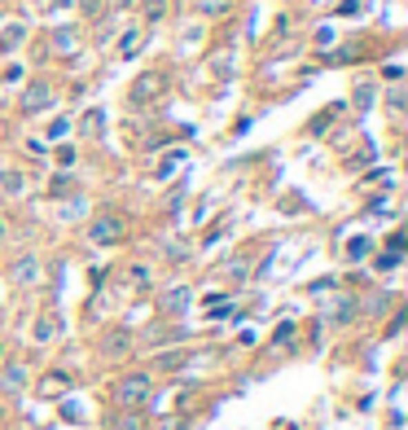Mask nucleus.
<instances>
[{
	"mask_svg": "<svg viewBox=\"0 0 408 430\" xmlns=\"http://www.w3.org/2000/svg\"><path fill=\"white\" fill-rule=\"evenodd\" d=\"M53 49L70 57V53H75V49H79V35H75V31H70V27H57V31H53Z\"/></svg>",
	"mask_w": 408,
	"mask_h": 430,
	"instance_id": "9d476101",
	"label": "nucleus"
},
{
	"mask_svg": "<svg viewBox=\"0 0 408 430\" xmlns=\"http://www.w3.org/2000/svg\"><path fill=\"white\" fill-rule=\"evenodd\" d=\"M114 5H136V0H114Z\"/></svg>",
	"mask_w": 408,
	"mask_h": 430,
	"instance_id": "a878e982",
	"label": "nucleus"
},
{
	"mask_svg": "<svg viewBox=\"0 0 408 430\" xmlns=\"http://www.w3.org/2000/svg\"><path fill=\"white\" fill-rule=\"evenodd\" d=\"M101 127H105V114L101 110H88V114H83V132H88V136H97Z\"/></svg>",
	"mask_w": 408,
	"mask_h": 430,
	"instance_id": "4468645a",
	"label": "nucleus"
},
{
	"mask_svg": "<svg viewBox=\"0 0 408 430\" xmlns=\"http://www.w3.org/2000/svg\"><path fill=\"white\" fill-rule=\"evenodd\" d=\"M57 163H62V167H70V163H75V150H70V145H62V150H57Z\"/></svg>",
	"mask_w": 408,
	"mask_h": 430,
	"instance_id": "5701e85b",
	"label": "nucleus"
},
{
	"mask_svg": "<svg viewBox=\"0 0 408 430\" xmlns=\"http://www.w3.org/2000/svg\"><path fill=\"white\" fill-rule=\"evenodd\" d=\"M123 220L119 215H97V220L88 224V242L92 246H114V242H123Z\"/></svg>",
	"mask_w": 408,
	"mask_h": 430,
	"instance_id": "f257e3e1",
	"label": "nucleus"
},
{
	"mask_svg": "<svg viewBox=\"0 0 408 430\" xmlns=\"http://www.w3.org/2000/svg\"><path fill=\"white\" fill-rule=\"evenodd\" d=\"M351 298H338V303H334V316H338V320H351Z\"/></svg>",
	"mask_w": 408,
	"mask_h": 430,
	"instance_id": "a211bd4d",
	"label": "nucleus"
},
{
	"mask_svg": "<svg viewBox=\"0 0 408 430\" xmlns=\"http://www.w3.org/2000/svg\"><path fill=\"white\" fill-rule=\"evenodd\" d=\"M159 92H163V75H159V70H145V75H141V79L127 88V101H132V105H150Z\"/></svg>",
	"mask_w": 408,
	"mask_h": 430,
	"instance_id": "f03ea898",
	"label": "nucleus"
},
{
	"mask_svg": "<svg viewBox=\"0 0 408 430\" xmlns=\"http://www.w3.org/2000/svg\"><path fill=\"white\" fill-rule=\"evenodd\" d=\"M159 365H163V369H180V365H185V356H180V351H172V356H163Z\"/></svg>",
	"mask_w": 408,
	"mask_h": 430,
	"instance_id": "4be33fe9",
	"label": "nucleus"
},
{
	"mask_svg": "<svg viewBox=\"0 0 408 430\" xmlns=\"http://www.w3.org/2000/svg\"><path fill=\"white\" fill-rule=\"evenodd\" d=\"M189 303H194V294H189V285H172V290H167V294L159 298V307H163L167 316H180V312H185Z\"/></svg>",
	"mask_w": 408,
	"mask_h": 430,
	"instance_id": "39448f33",
	"label": "nucleus"
},
{
	"mask_svg": "<svg viewBox=\"0 0 408 430\" xmlns=\"http://www.w3.org/2000/svg\"><path fill=\"white\" fill-rule=\"evenodd\" d=\"M5 233H9V224H5V220H0V242H5Z\"/></svg>",
	"mask_w": 408,
	"mask_h": 430,
	"instance_id": "393cba45",
	"label": "nucleus"
},
{
	"mask_svg": "<svg viewBox=\"0 0 408 430\" xmlns=\"http://www.w3.org/2000/svg\"><path fill=\"white\" fill-rule=\"evenodd\" d=\"M70 132V123H66V119H53V123H49V141H57V136H66Z\"/></svg>",
	"mask_w": 408,
	"mask_h": 430,
	"instance_id": "6ab92c4d",
	"label": "nucleus"
},
{
	"mask_svg": "<svg viewBox=\"0 0 408 430\" xmlns=\"http://www.w3.org/2000/svg\"><path fill=\"white\" fill-rule=\"evenodd\" d=\"M22 40H27V27H18V22H9V27L0 31V49H18Z\"/></svg>",
	"mask_w": 408,
	"mask_h": 430,
	"instance_id": "f8f14e48",
	"label": "nucleus"
},
{
	"mask_svg": "<svg viewBox=\"0 0 408 430\" xmlns=\"http://www.w3.org/2000/svg\"><path fill=\"white\" fill-rule=\"evenodd\" d=\"M14 281L18 285H35V281H40V259H35V255H22L18 264H14Z\"/></svg>",
	"mask_w": 408,
	"mask_h": 430,
	"instance_id": "0eeeda50",
	"label": "nucleus"
},
{
	"mask_svg": "<svg viewBox=\"0 0 408 430\" xmlns=\"http://www.w3.org/2000/svg\"><path fill=\"white\" fill-rule=\"evenodd\" d=\"M194 9L202 18H220V14H229V9H233V0H194Z\"/></svg>",
	"mask_w": 408,
	"mask_h": 430,
	"instance_id": "9b49d317",
	"label": "nucleus"
},
{
	"mask_svg": "<svg viewBox=\"0 0 408 430\" xmlns=\"http://www.w3.org/2000/svg\"><path fill=\"white\" fill-rule=\"evenodd\" d=\"M0 387H5L9 396H14V391H22V387H27V369H22V365H5V373H0Z\"/></svg>",
	"mask_w": 408,
	"mask_h": 430,
	"instance_id": "1a4fd4ad",
	"label": "nucleus"
},
{
	"mask_svg": "<svg viewBox=\"0 0 408 430\" xmlns=\"http://www.w3.org/2000/svg\"><path fill=\"white\" fill-rule=\"evenodd\" d=\"M119 400H123L127 409L145 404V400H150V378H145V373H132V378H123V382H119Z\"/></svg>",
	"mask_w": 408,
	"mask_h": 430,
	"instance_id": "7ed1b4c3",
	"label": "nucleus"
},
{
	"mask_svg": "<svg viewBox=\"0 0 408 430\" xmlns=\"http://www.w3.org/2000/svg\"><path fill=\"white\" fill-rule=\"evenodd\" d=\"M66 382H70L66 373H49V382H44V396H53V391H62Z\"/></svg>",
	"mask_w": 408,
	"mask_h": 430,
	"instance_id": "dca6fc26",
	"label": "nucleus"
},
{
	"mask_svg": "<svg viewBox=\"0 0 408 430\" xmlns=\"http://www.w3.org/2000/svg\"><path fill=\"white\" fill-rule=\"evenodd\" d=\"M114 430H141V417H136V413H132V417H123V422H119Z\"/></svg>",
	"mask_w": 408,
	"mask_h": 430,
	"instance_id": "b1692460",
	"label": "nucleus"
},
{
	"mask_svg": "<svg viewBox=\"0 0 408 430\" xmlns=\"http://www.w3.org/2000/svg\"><path fill=\"white\" fill-rule=\"evenodd\" d=\"M0 360H5V347H0Z\"/></svg>",
	"mask_w": 408,
	"mask_h": 430,
	"instance_id": "bb28decb",
	"label": "nucleus"
},
{
	"mask_svg": "<svg viewBox=\"0 0 408 430\" xmlns=\"http://www.w3.org/2000/svg\"><path fill=\"white\" fill-rule=\"evenodd\" d=\"M57 97H53V88L49 83H31L27 92H22V114H40V110H49Z\"/></svg>",
	"mask_w": 408,
	"mask_h": 430,
	"instance_id": "20e7f679",
	"label": "nucleus"
},
{
	"mask_svg": "<svg viewBox=\"0 0 408 430\" xmlns=\"http://www.w3.org/2000/svg\"><path fill=\"white\" fill-rule=\"evenodd\" d=\"M167 14V0H145V18L154 22V18H163Z\"/></svg>",
	"mask_w": 408,
	"mask_h": 430,
	"instance_id": "f3484780",
	"label": "nucleus"
},
{
	"mask_svg": "<svg viewBox=\"0 0 408 430\" xmlns=\"http://www.w3.org/2000/svg\"><path fill=\"white\" fill-rule=\"evenodd\" d=\"M365 250H369V237H356V242L347 246V255H351V259H360V255H365Z\"/></svg>",
	"mask_w": 408,
	"mask_h": 430,
	"instance_id": "412c9836",
	"label": "nucleus"
},
{
	"mask_svg": "<svg viewBox=\"0 0 408 430\" xmlns=\"http://www.w3.org/2000/svg\"><path fill=\"white\" fill-rule=\"evenodd\" d=\"M127 347H132L127 329H105V338H101V351H105V356H123Z\"/></svg>",
	"mask_w": 408,
	"mask_h": 430,
	"instance_id": "6e6552de",
	"label": "nucleus"
},
{
	"mask_svg": "<svg viewBox=\"0 0 408 430\" xmlns=\"http://www.w3.org/2000/svg\"><path fill=\"white\" fill-rule=\"evenodd\" d=\"M136 40H141V35H136V31H127L123 40H119V53H123V57H132V53H136Z\"/></svg>",
	"mask_w": 408,
	"mask_h": 430,
	"instance_id": "2eb2a0df",
	"label": "nucleus"
},
{
	"mask_svg": "<svg viewBox=\"0 0 408 430\" xmlns=\"http://www.w3.org/2000/svg\"><path fill=\"white\" fill-rule=\"evenodd\" d=\"M0 189H5L9 198H22L27 194V176H22L18 167H0Z\"/></svg>",
	"mask_w": 408,
	"mask_h": 430,
	"instance_id": "423d86ee",
	"label": "nucleus"
},
{
	"mask_svg": "<svg viewBox=\"0 0 408 430\" xmlns=\"http://www.w3.org/2000/svg\"><path fill=\"white\" fill-rule=\"evenodd\" d=\"M369 101H374V88H369V83H360V88H356V105H360V110H365Z\"/></svg>",
	"mask_w": 408,
	"mask_h": 430,
	"instance_id": "aec40b11",
	"label": "nucleus"
},
{
	"mask_svg": "<svg viewBox=\"0 0 408 430\" xmlns=\"http://www.w3.org/2000/svg\"><path fill=\"white\" fill-rule=\"evenodd\" d=\"M57 329H62V325H57L53 316H40V320H35V334H31V338H35V342H49Z\"/></svg>",
	"mask_w": 408,
	"mask_h": 430,
	"instance_id": "ddd939ff",
	"label": "nucleus"
}]
</instances>
